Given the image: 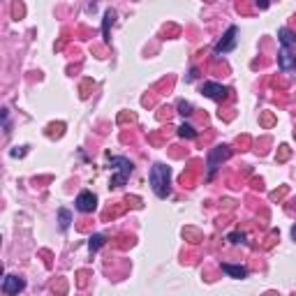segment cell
I'll return each mask as SVG.
<instances>
[{"instance_id":"6da1fadb","label":"cell","mask_w":296,"mask_h":296,"mask_svg":"<svg viewBox=\"0 0 296 296\" xmlns=\"http://www.w3.org/2000/svg\"><path fill=\"white\" fill-rule=\"evenodd\" d=\"M148 181H151V187H153V192H155V197L167 199V197L171 195V167L162 165V162H155V165L151 167Z\"/></svg>"},{"instance_id":"7a4b0ae2","label":"cell","mask_w":296,"mask_h":296,"mask_svg":"<svg viewBox=\"0 0 296 296\" xmlns=\"http://www.w3.org/2000/svg\"><path fill=\"white\" fill-rule=\"evenodd\" d=\"M109 162H111V167L116 169V174L111 176L109 185H111V187H121V185H125L127 178H130L132 171H134V165H132V162L127 160V157H111V155H109Z\"/></svg>"},{"instance_id":"3957f363","label":"cell","mask_w":296,"mask_h":296,"mask_svg":"<svg viewBox=\"0 0 296 296\" xmlns=\"http://www.w3.org/2000/svg\"><path fill=\"white\" fill-rule=\"evenodd\" d=\"M231 155L229 146H216V148H211V153H208V160H206V167H208V181L213 178V174H216V169L220 167V162H225L227 157Z\"/></svg>"},{"instance_id":"277c9868","label":"cell","mask_w":296,"mask_h":296,"mask_svg":"<svg viewBox=\"0 0 296 296\" xmlns=\"http://www.w3.org/2000/svg\"><path fill=\"white\" fill-rule=\"evenodd\" d=\"M201 95L213 100V102H225L227 95H229V88L218 84V81H204V84H201Z\"/></svg>"},{"instance_id":"5b68a950","label":"cell","mask_w":296,"mask_h":296,"mask_svg":"<svg viewBox=\"0 0 296 296\" xmlns=\"http://www.w3.org/2000/svg\"><path fill=\"white\" fill-rule=\"evenodd\" d=\"M236 35H238V28H236V25H229V28H227V33L220 37V42L216 44L213 53L222 56V53H229V51H234L236 49V40H238Z\"/></svg>"},{"instance_id":"8992f818","label":"cell","mask_w":296,"mask_h":296,"mask_svg":"<svg viewBox=\"0 0 296 296\" xmlns=\"http://www.w3.org/2000/svg\"><path fill=\"white\" fill-rule=\"evenodd\" d=\"M23 289H25V280H23V278H19V276H5V278H3V282H0V291L7 294V296H14V294H19V291H23Z\"/></svg>"},{"instance_id":"52a82bcc","label":"cell","mask_w":296,"mask_h":296,"mask_svg":"<svg viewBox=\"0 0 296 296\" xmlns=\"http://www.w3.org/2000/svg\"><path fill=\"white\" fill-rule=\"evenodd\" d=\"M74 206H76V211H81V213H93L97 208V197L91 190H84V192H79Z\"/></svg>"},{"instance_id":"ba28073f","label":"cell","mask_w":296,"mask_h":296,"mask_svg":"<svg viewBox=\"0 0 296 296\" xmlns=\"http://www.w3.org/2000/svg\"><path fill=\"white\" fill-rule=\"evenodd\" d=\"M278 67H280V72H291L296 67V56H291V51L287 46H282L278 51Z\"/></svg>"},{"instance_id":"9c48e42d","label":"cell","mask_w":296,"mask_h":296,"mask_svg":"<svg viewBox=\"0 0 296 296\" xmlns=\"http://www.w3.org/2000/svg\"><path fill=\"white\" fill-rule=\"evenodd\" d=\"M222 271H225L229 278H234V280H243V278H248V268L241 266V264H227V261H222Z\"/></svg>"},{"instance_id":"30bf717a","label":"cell","mask_w":296,"mask_h":296,"mask_svg":"<svg viewBox=\"0 0 296 296\" xmlns=\"http://www.w3.org/2000/svg\"><path fill=\"white\" fill-rule=\"evenodd\" d=\"M278 40H280L282 46L291 49V46H296V33L289 31V28H280V31H278Z\"/></svg>"},{"instance_id":"8fae6325","label":"cell","mask_w":296,"mask_h":296,"mask_svg":"<svg viewBox=\"0 0 296 296\" xmlns=\"http://www.w3.org/2000/svg\"><path fill=\"white\" fill-rule=\"evenodd\" d=\"M114 21H116V12H114V10H106L104 23H102V37H104L106 42H109V28L114 25Z\"/></svg>"},{"instance_id":"7c38bea8","label":"cell","mask_w":296,"mask_h":296,"mask_svg":"<svg viewBox=\"0 0 296 296\" xmlns=\"http://www.w3.org/2000/svg\"><path fill=\"white\" fill-rule=\"evenodd\" d=\"M104 243H106V236H104V234H93L91 238H88V250H91V252H97L102 246H104Z\"/></svg>"},{"instance_id":"4fadbf2b","label":"cell","mask_w":296,"mask_h":296,"mask_svg":"<svg viewBox=\"0 0 296 296\" xmlns=\"http://www.w3.org/2000/svg\"><path fill=\"white\" fill-rule=\"evenodd\" d=\"M178 137H183V139H197V137H199V132H197L190 123H183V125L178 127Z\"/></svg>"},{"instance_id":"5bb4252c","label":"cell","mask_w":296,"mask_h":296,"mask_svg":"<svg viewBox=\"0 0 296 296\" xmlns=\"http://www.w3.org/2000/svg\"><path fill=\"white\" fill-rule=\"evenodd\" d=\"M58 220H61V229L67 231L70 229V222H72V213L67 211V208H61V211H58Z\"/></svg>"},{"instance_id":"9a60e30c","label":"cell","mask_w":296,"mask_h":296,"mask_svg":"<svg viewBox=\"0 0 296 296\" xmlns=\"http://www.w3.org/2000/svg\"><path fill=\"white\" fill-rule=\"evenodd\" d=\"M178 114H181V116H190L192 114V104H190V102H185V100L178 102Z\"/></svg>"},{"instance_id":"2e32d148","label":"cell","mask_w":296,"mask_h":296,"mask_svg":"<svg viewBox=\"0 0 296 296\" xmlns=\"http://www.w3.org/2000/svg\"><path fill=\"white\" fill-rule=\"evenodd\" d=\"M227 241H229V243H243V241H246V236H243L241 231H231V234L227 236Z\"/></svg>"},{"instance_id":"e0dca14e","label":"cell","mask_w":296,"mask_h":296,"mask_svg":"<svg viewBox=\"0 0 296 296\" xmlns=\"http://www.w3.org/2000/svg\"><path fill=\"white\" fill-rule=\"evenodd\" d=\"M10 155L12 157H23L25 155V146H16V148H12Z\"/></svg>"},{"instance_id":"ac0fdd59","label":"cell","mask_w":296,"mask_h":296,"mask_svg":"<svg viewBox=\"0 0 296 296\" xmlns=\"http://www.w3.org/2000/svg\"><path fill=\"white\" fill-rule=\"evenodd\" d=\"M257 5H259V10H268V5H271V0H257Z\"/></svg>"},{"instance_id":"d6986e66","label":"cell","mask_w":296,"mask_h":296,"mask_svg":"<svg viewBox=\"0 0 296 296\" xmlns=\"http://www.w3.org/2000/svg\"><path fill=\"white\" fill-rule=\"evenodd\" d=\"M291 238H294V243H296V222H294V227H291Z\"/></svg>"}]
</instances>
